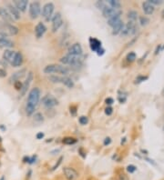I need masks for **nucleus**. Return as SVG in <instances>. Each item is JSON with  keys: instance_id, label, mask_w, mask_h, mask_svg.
<instances>
[{"instance_id": "f257e3e1", "label": "nucleus", "mask_w": 164, "mask_h": 180, "mask_svg": "<svg viewBox=\"0 0 164 180\" xmlns=\"http://www.w3.org/2000/svg\"><path fill=\"white\" fill-rule=\"evenodd\" d=\"M40 89L38 87H34L30 90L29 97H28V101L26 105V113L29 116H32L36 110V108L40 100Z\"/></svg>"}, {"instance_id": "f03ea898", "label": "nucleus", "mask_w": 164, "mask_h": 180, "mask_svg": "<svg viewBox=\"0 0 164 180\" xmlns=\"http://www.w3.org/2000/svg\"><path fill=\"white\" fill-rule=\"evenodd\" d=\"M44 73L45 74H61V75H67L69 73V70L67 67H64V66L51 64V65H48L44 68Z\"/></svg>"}, {"instance_id": "7ed1b4c3", "label": "nucleus", "mask_w": 164, "mask_h": 180, "mask_svg": "<svg viewBox=\"0 0 164 180\" xmlns=\"http://www.w3.org/2000/svg\"><path fill=\"white\" fill-rule=\"evenodd\" d=\"M60 62L63 65H69L72 67H80L82 64V59L79 57L77 56H71V55H67L65 57L60 58Z\"/></svg>"}, {"instance_id": "20e7f679", "label": "nucleus", "mask_w": 164, "mask_h": 180, "mask_svg": "<svg viewBox=\"0 0 164 180\" xmlns=\"http://www.w3.org/2000/svg\"><path fill=\"white\" fill-rule=\"evenodd\" d=\"M0 30H2V32L7 35H10V36H16L19 32V29L16 26L6 23L5 21L4 22L0 21Z\"/></svg>"}, {"instance_id": "39448f33", "label": "nucleus", "mask_w": 164, "mask_h": 180, "mask_svg": "<svg viewBox=\"0 0 164 180\" xmlns=\"http://www.w3.org/2000/svg\"><path fill=\"white\" fill-rule=\"evenodd\" d=\"M137 29H138V28H137L135 22L129 21V22L127 23V25H124V27H123V28H122L120 34H121V36H132V35L136 34Z\"/></svg>"}, {"instance_id": "423d86ee", "label": "nucleus", "mask_w": 164, "mask_h": 180, "mask_svg": "<svg viewBox=\"0 0 164 180\" xmlns=\"http://www.w3.org/2000/svg\"><path fill=\"white\" fill-rule=\"evenodd\" d=\"M54 4L53 3H47L42 8V17L46 19V21H49L52 18V15L54 12Z\"/></svg>"}, {"instance_id": "0eeeda50", "label": "nucleus", "mask_w": 164, "mask_h": 180, "mask_svg": "<svg viewBox=\"0 0 164 180\" xmlns=\"http://www.w3.org/2000/svg\"><path fill=\"white\" fill-rule=\"evenodd\" d=\"M42 104H43V106L45 108H54V107H56L57 105H59V101L52 95H46L42 98Z\"/></svg>"}, {"instance_id": "6e6552de", "label": "nucleus", "mask_w": 164, "mask_h": 180, "mask_svg": "<svg viewBox=\"0 0 164 180\" xmlns=\"http://www.w3.org/2000/svg\"><path fill=\"white\" fill-rule=\"evenodd\" d=\"M29 16L32 19H36L38 17V16L40 15L41 12V6L39 4V2H32L29 5Z\"/></svg>"}, {"instance_id": "1a4fd4ad", "label": "nucleus", "mask_w": 164, "mask_h": 180, "mask_svg": "<svg viewBox=\"0 0 164 180\" xmlns=\"http://www.w3.org/2000/svg\"><path fill=\"white\" fill-rule=\"evenodd\" d=\"M51 21H52V32H57L59 28L62 26L63 24V20H62V17H61V14L59 12L56 13L52 18H51Z\"/></svg>"}, {"instance_id": "9d476101", "label": "nucleus", "mask_w": 164, "mask_h": 180, "mask_svg": "<svg viewBox=\"0 0 164 180\" xmlns=\"http://www.w3.org/2000/svg\"><path fill=\"white\" fill-rule=\"evenodd\" d=\"M102 14L103 16L106 17V18H111L113 17H116V16H120L121 15V11L120 9H115V8H112L109 6H107L103 10H102Z\"/></svg>"}, {"instance_id": "9b49d317", "label": "nucleus", "mask_w": 164, "mask_h": 180, "mask_svg": "<svg viewBox=\"0 0 164 180\" xmlns=\"http://www.w3.org/2000/svg\"><path fill=\"white\" fill-rule=\"evenodd\" d=\"M33 77H34V75H33L32 71L29 72L28 75H27V78L26 80L24 81V83L22 84V88L20 90V97H24L26 95V93L28 92V89L29 88V86L31 84L33 80Z\"/></svg>"}, {"instance_id": "f8f14e48", "label": "nucleus", "mask_w": 164, "mask_h": 180, "mask_svg": "<svg viewBox=\"0 0 164 180\" xmlns=\"http://www.w3.org/2000/svg\"><path fill=\"white\" fill-rule=\"evenodd\" d=\"M67 52H68V55L79 57V56H81V55H82L83 50H82V46H81V45H80V44H78V43H75V44H73L72 46H69V48H68V51H67Z\"/></svg>"}, {"instance_id": "ddd939ff", "label": "nucleus", "mask_w": 164, "mask_h": 180, "mask_svg": "<svg viewBox=\"0 0 164 180\" xmlns=\"http://www.w3.org/2000/svg\"><path fill=\"white\" fill-rule=\"evenodd\" d=\"M63 173L67 180H77L78 178V172L72 167H64Z\"/></svg>"}, {"instance_id": "4468645a", "label": "nucleus", "mask_w": 164, "mask_h": 180, "mask_svg": "<svg viewBox=\"0 0 164 180\" xmlns=\"http://www.w3.org/2000/svg\"><path fill=\"white\" fill-rule=\"evenodd\" d=\"M6 10L9 12V14L11 15V17H13L14 20H19L20 19V12L16 8L15 6L8 3V4H6Z\"/></svg>"}, {"instance_id": "2eb2a0df", "label": "nucleus", "mask_w": 164, "mask_h": 180, "mask_svg": "<svg viewBox=\"0 0 164 180\" xmlns=\"http://www.w3.org/2000/svg\"><path fill=\"white\" fill-rule=\"evenodd\" d=\"M26 74H27V69H25V68L20 69L19 71H17L16 73H14V74L10 76L9 82H10L11 84H14L16 81H19L20 78H22Z\"/></svg>"}, {"instance_id": "dca6fc26", "label": "nucleus", "mask_w": 164, "mask_h": 180, "mask_svg": "<svg viewBox=\"0 0 164 180\" xmlns=\"http://www.w3.org/2000/svg\"><path fill=\"white\" fill-rule=\"evenodd\" d=\"M15 55H16L15 51L10 50V49H6L3 53V60L9 63V64H12V62L14 60V57H15Z\"/></svg>"}, {"instance_id": "f3484780", "label": "nucleus", "mask_w": 164, "mask_h": 180, "mask_svg": "<svg viewBox=\"0 0 164 180\" xmlns=\"http://www.w3.org/2000/svg\"><path fill=\"white\" fill-rule=\"evenodd\" d=\"M0 17L6 23H11L14 21L13 17H11V15L9 14V12L6 10V7H0Z\"/></svg>"}, {"instance_id": "a211bd4d", "label": "nucleus", "mask_w": 164, "mask_h": 180, "mask_svg": "<svg viewBox=\"0 0 164 180\" xmlns=\"http://www.w3.org/2000/svg\"><path fill=\"white\" fill-rule=\"evenodd\" d=\"M90 49L93 52H96V53L102 48L101 42L98 39L94 38V37H90Z\"/></svg>"}, {"instance_id": "6ab92c4d", "label": "nucleus", "mask_w": 164, "mask_h": 180, "mask_svg": "<svg viewBox=\"0 0 164 180\" xmlns=\"http://www.w3.org/2000/svg\"><path fill=\"white\" fill-rule=\"evenodd\" d=\"M46 31H47V28L42 22L38 23L35 28V35L36 36V38H41L46 33Z\"/></svg>"}, {"instance_id": "aec40b11", "label": "nucleus", "mask_w": 164, "mask_h": 180, "mask_svg": "<svg viewBox=\"0 0 164 180\" xmlns=\"http://www.w3.org/2000/svg\"><path fill=\"white\" fill-rule=\"evenodd\" d=\"M14 5L16 6V8L20 12H25L27 7H28V5H29V1L27 0H15L14 2Z\"/></svg>"}, {"instance_id": "412c9836", "label": "nucleus", "mask_w": 164, "mask_h": 180, "mask_svg": "<svg viewBox=\"0 0 164 180\" xmlns=\"http://www.w3.org/2000/svg\"><path fill=\"white\" fill-rule=\"evenodd\" d=\"M142 9H143V11L146 15H151V14H153V12L155 10V7H154L153 5H151L148 1H146V2L142 3Z\"/></svg>"}, {"instance_id": "4be33fe9", "label": "nucleus", "mask_w": 164, "mask_h": 180, "mask_svg": "<svg viewBox=\"0 0 164 180\" xmlns=\"http://www.w3.org/2000/svg\"><path fill=\"white\" fill-rule=\"evenodd\" d=\"M23 64V56L20 52H16V55H15V57H14V60L12 62V66L13 67H20L21 65Z\"/></svg>"}, {"instance_id": "5701e85b", "label": "nucleus", "mask_w": 164, "mask_h": 180, "mask_svg": "<svg viewBox=\"0 0 164 180\" xmlns=\"http://www.w3.org/2000/svg\"><path fill=\"white\" fill-rule=\"evenodd\" d=\"M14 46V42L8 38H4L0 40V48H11Z\"/></svg>"}, {"instance_id": "b1692460", "label": "nucleus", "mask_w": 164, "mask_h": 180, "mask_svg": "<svg viewBox=\"0 0 164 180\" xmlns=\"http://www.w3.org/2000/svg\"><path fill=\"white\" fill-rule=\"evenodd\" d=\"M124 27V24L122 22V20H120L118 24H116L113 28H112V34L113 35H118L121 32L122 28Z\"/></svg>"}, {"instance_id": "393cba45", "label": "nucleus", "mask_w": 164, "mask_h": 180, "mask_svg": "<svg viewBox=\"0 0 164 180\" xmlns=\"http://www.w3.org/2000/svg\"><path fill=\"white\" fill-rule=\"evenodd\" d=\"M61 83L64 84L68 88H72L74 87V82L71 78L67 77V76H62L61 77Z\"/></svg>"}, {"instance_id": "a878e982", "label": "nucleus", "mask_w": 164, "mask_h": 180, "mask_svg": "<svg viewBox=\"0 0 164 180\" xmlns=\"http://www.w3.org/2000/svg\"><path fill=\"white\" fill-rule=\"evenodd\" d=\"M106 3L109 6L115 8V9H120L121 6V3L118 0H108V1H106Z\"/></svg>"}, {"instance_id": "bb28decb", "label": "nucleus", "mask_w": 164, "mask_h": 180, "mask_svg": "<svg viewBox=\"0 0 164 180\" xmlns=\"http://www.w3.org/2000/svg\"><path fill=\"white\" fill-rule=\"evenodd\" d=\"M120 20H121V19H120V16L113 17H111V18H109V19L108 20V25H109V27L113 28V27H114L116 24H118Z\"/></svg>"}, {"instance_id": "cd10ccee", "label": "nucleus", "mask_w": 164, "mask_h": 180, "mask_svg": "<svg viewBox=\"0 0 164 180\" xmlns=\"http://www.w3.org/2000/svg\"><path fill=\"white\" fill-rule=\"evenodd\" d=\"M128 18L131 22H135L138 18V13L135 10H131L128 12Z\"/></svg>"}, {"instance_id": "c85d7f7f", "label": "nucleus", "mask_w": 164, "mask_h": 180, "mask_svg": "<svg viewBox=\"0 0 164 180\" xmlns=\"http://www.w3.org/2000/svg\"><path fill=\"white\" fill-rule=\"evenodd\" d=\"M63 143L66 145H74L77 143V139L74 138H65L63 139Z\"/></svg>"}, {"instance_id": "c756f323", "label": "nucleus", "mask_w": 164, "mask_h": 180, "mask_svg": "<svg viewBox=\"0 0 164 180\" xmlns=\"http://www.w3.org/2000/svg\"><path fill=\"white\" fill-rule=\"evenodd\" d=\"M95 5H96V6L98 7V9H99V10H101V11H102V10H103V9H104V8L108 6V5H107V3H106V1H97Z\"/></svg>"}, {"instance_id": "7c9ffc66", "label": "nucleus", "mask_w": 164, "mask_h": 180, "mask_svg": "<svg viewBox=\"0 0 164 180\" xmlns=\"http://www.w3.org/2000/svg\"><path fill=\"white\" fill-rule=\"evenodd\" d=\"M48 79L52 83H61V77L59 76V75H50L48 77Z\"/></svg>"}, {"instance_id": "2f4dec72", "label": "nucleus", "mask_w": 164, "mask_h": 180, "mask_svg": "<svg viewBox=\"0 0 164 180\" xmlns=\"http://www.w3.org/2000/svg\"><path fill=\"white\" fill-rule=\"evenodd\" d=\"M34 120H35L36 122H38V123L43 122L44 118H43L42 114H41V113H36L35 116H34Z\"/></svg>"}, {"instance_id": "473e14b6", "label": "nucleus", "mask_w": 164, "mask_h": 180, "mask_svg": "<svg viewBox=\"0 0 164 180\" xmlns=\"http://www.w3.org/2000/svg\"><path fill=\"white\" fill-rule=\"evenodd\" d=\"M139 23L141 26H147L150 23V19L146 17H139Z\"/></svg>"}, {"instance_id": "72a5a7b5", "label": "nucleus", "mask_w": 164, "mask_h": 180, "mask_svg": "<svg viewBox=\"0 0 164 180\" xmlns=\"http://www.w3.org/2000/svg\"><path fill=\"white\" fill-rule=\"evenodd\" d=\"M78 122L80 123V125H83V126H85V125H87V124L89 123V118H88V116H81L78 118Z\"/></svg>"}, {"instance_id": "f704fd0d", "label": "nucleus", "mask_w": 164, "mask_h": 180, "mask_svg": "<svg viewBox=\"0 0 164 180\" xmlns=\"http://www.w3.org/2000/svg\"><path fill=\"white\" fill-rule=\"evenodd\" d=\"M135 59H136V54H135L134 52H130V53L127 55V60H128V61L133 62Z\"/></svg>"}, {"instance_id": "c9c22d12", "label": "nucleus", "mask_w": 164, "mask_h": 180, "mask_svg": "<svg viewBox=\"0 0 164 180\" xmlns=\"http://www.w3.org/2000/svg\"><path fill=\"white\" fill-rule=\"evenodd\" d=\"M148 2L150 3V4H151V5H162V3H163V1L162 0H148Z\"/></svg>"}, {"instance_id": "e433bc0d", "label": "nucleus", "mask_w": 164, "mask_h": 180, "mask_svg": "<svg viewBox=\"0 0 164 180\" xmlns=\"http://www.w3.org/2000/svg\"><path fill=\"white\" fill-rule=\"evenodd\" d=\"M13 85H14V86H15V88L17 90H21V88H22V83L20 81H16Z\"/></svg>"}, {"instance_id": "4c0bfd02", "label": "nucleus", "mask_w": 164, "mask_h": 180, "mask_svg": "<svg viewBox=\"0 0 164 180\" xmlns=\"http://www.w3.org/2000/svg\"><path fill=\"white\" fill-rule=\"evenodd\" d=\"M148 79V76H144V75H139L136 78V82L137 83H140V82H143L145 80Z\"/></svg>"}, {"instance_id": "58836bf2", "label": "nucleus", "mask_w": 164, "mask_h": 180, "mask_svg": "<svg viewBox=\"0 0 164 180\" xmlns=\"http://www.w3.org/2000/svg\"><path fill=\"white\" fill-rule=\"evenodd\" d=\"M127 170H128L129 173H134L137 170V167L133 165H130V166L127 167Z\"/></svg>"}, {"instance_id": "ea45409f", "label": "nucleus", "mask_w": 164, "mask_h": 180, "mask_svg": "<svg viewBox=\"0 0 164 180\" xmlns=\"http://www.w3.org/2000/svg\"><path fill=\"white\" fill-rule=\"evenodd\" d=\"M112 113H113V108H111V107H108V108L105 109V114L107 116H110Z\"/></svg>"}, {"instance_id": "a19ab883", "label": "nucleus", "mask_w": 164, "mask_h": 180, "mask_svg": "<svg viewBox=\"0 0 164 180\" xmlns=\"http://www.w3.org/2000/svg\"><path fill=\"white\" fill-rule=\"evenodd\" d=\"M62 159H63V156H60L59 159L58 160V163H56V165L52 167V170H55L57 167H59V165L61 164V162H62Z\"/></svg>"}, {"instance_id": "79ce46f5", "label": "nucleus", "mask_w": 164, "mask_h": 180, "mask_svg": "<svg viewBox=\"0 0 164 180\" xmlns=\"http://www.w3.org/2000/svg\"><path fill=\"white\" fill-rule=\"evenodd\" d=\"M105 102H106L107 105H112V104L114 103V99L111 98V97H108V98L105 100Z\"/></svg>"}, {"instance_id": "37998d69", "label": "nucleus", "mask_w": 164, "mask_h": 180, "mask_svg": "<svg viewBox=\"0 0 164 180\" xmlns=\"http://www.w3.org/2000/svg\"><path fill=\"white\" fill-rule=\"evenodd\" d=\"M6 71L3 68H0V78L6 77Z\"/></svg>"}, {"instance_id": "c03bdc74", "label": "nucleus", "mask_w": 164, "mask_h": 180, "mask_svg": "<svg viewBox=\"0 0 164 180\" xmlns=\"http://www.w3.org/2000/svg\"><path fill=\"white\" fill-rule=\"evenodd\" d=\"M111 143V139H110V138H105V140H104V145H109Z\"/></svg>"}, {"instance_id": "a18cd8bd", "label": "nucleus", "mask_w": 164, "mask_h": 180, "mask_svg": "<svg viewBox=\"0 0 164 180\" xmlns=\"http://www.w3.org/2000/svg\"><path fill=\"white\" fill-rule=\"evenodd\" d=\"M7 36H8L7 34H6V33L0 31V40H1V39H4V38H7Z\"/></svg>"}, {"instance_id": "49530a36", "label": "nucleus", "mask_w": 164, "mask_h": 180, "mask_svg": "<svg viewBox=\"0 0 164 180\" xmlns=\"http://www.w3.org/2000/svg\"><path fill=\"white\" fill-rule=\"evenodd\" d=\"M43 138H44V133L39 132V133L36 134V138H37V139H42Z\"/></svg>"}, {"instance_id": "de8ad7c7", "label": "nucleus", "mask_w": 164, "mask_h": 180, "mask_svg": "<svg viewBox=\"0 0 164 180\" xmlns=\"http://www.w3.org/2000/svg\"><path fill=\"white\" fill-rule=\"evenodd\" d=\"M75 108H76L75 107H71V108H70V113H71L73 116L76 115V110H75Z\"/></svg>"}, {"instance_id": "09e8293b", "label": "nucleus", "mask_w": 164, "mask_h": 180, "mask_svg": "<svg viewBox=\"0 0 164 180\" xmlns=\"http://www.w3.org/2000/svg\"><path fill=\"white\" fill-rule=\"evenodd\" d=\"M160 50H161V46H159L157 47V49H156V51H155V55H158V53H160Z\"/></svg>"}, {"instance_id": "8fccbe9b", "label": "nucleus", "mask_w": 164, "mask_h": 180, "mask_svg": "<svg viewBox=\"0 0 164 180\" xmlns=\"http://www.w3.org/2000/svg\"><path fill=\"white\" fill-rule=\"evenodd\" d=\"M125 141H126V138H123V141H121V144H124V143H125Z\"/></svg>"}, {"instance_id": "3c124183", "label": "nucleus", "mask_w": 164, "mask_h": 180, "mask_svg": "<svg viewBox=\"0 0 164 180\" xmlns=\"http://www.w3.org/2000/svg\"><path fill=\"white\" fill-rule=\"evenodd\" d=\"M0 180H5V178H4V177H2V178H1V179Z\"/></svg>"}, {"instance_id": "603ef678", "label": "nucleus", "mask_w": 164, "mask_h": 180, "mask_svg": "<svg viewBox=\"0 0 164 180\" xmlns=\"http://www.w3.org/2000/svg\"><path fill=\"white\" fill-rule=\"evenodd\" d=\"M162 17H164V10L163 12H162Z\"/></svg>"}, {"instance_id": "864d4df0", "label": "nucleus", "mask_w": 164, "mask_h": 180, "mask_svg": "<svg viewBox=\"0 0 164 180\" xmlns=\"http://www.w3.org/2000/svg\"><path fill=\"white\" fill-rule=\"evenodd\" d=\"M163 95H164V90H163Z\"/></svg>"}]
</instances>
